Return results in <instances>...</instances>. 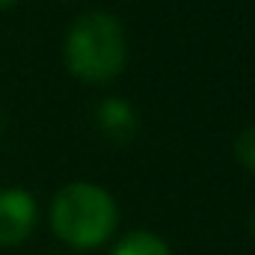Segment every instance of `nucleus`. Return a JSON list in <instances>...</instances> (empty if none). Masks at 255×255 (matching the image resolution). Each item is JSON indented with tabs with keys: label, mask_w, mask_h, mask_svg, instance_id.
<instances>
[{
	"label": "nucleus",
	"mask_w": 255,
	"mask_h": 255,
	"mask_svg": "<svg viewBox=\"0 0 255 255\" xmlns=\"http://www.w3.org/2000/svg\"><path fill=\"white\" fill-rule=\"evenodd\" d=\"M65 63L74 77L104 83L125 65V36L113 15L89 12L74 21L65 39Z\"/></svg>",
	"instance_id": "nucleus-1"
},
{
	"label": "nucleus",
	"mask_w": 255,
	"mask_h": 255,
	"mask_svg": "<svg viewBox=\"0 0 255 255\" xmlns=\"http://www.w3.org/2000/svg\"><path fill=\"white\" fill-rule=\"evenodd\" d=\"M51 226L60 241L77 250H92L110 238L116 226V205L110 193L95 184H68L51 205Z\"/></svg>",
	"instance_id": "nucleus-2"
},
{
	"label": "nucleus",
	"mask_w": 255,
	"mask_h": 255,
	"mask_svg": "<svg viewBox=\"0 0 255 255\" xmlns=\"http://www.w3.org/2000/svg\"><path fill=\"white\" fill-rule=\"evenodd\" d=\"M36 226V202L27 190H0V247L21 244Z\"/></svg>",
	"instance_id": "nucleus-3"
},
{
	"label": "nucleus",
	"mask_w": 255,
	"mask_h": 255,
	"mask_svg": "<svg viewBox=\"0 0 255 255\" xmlns=\"http://www.w3.org/2000/svg\"><path fill=\"white\" fill-rule=\"evenodd\" d=\"M95 122H98V130L110 142H116V145L130 142L133 133H136V113H133V107L128 101H122V98L101 101L98 110H95Z\"/></svg>",
	"instance_id": "nucleus-4"
},
{
	"label": "nucleus",
	"mask_w": 255,
	"mask_h": 255,
	"mask_svg": "<svg viewBox=\"0 0 255 255\" xmlns=\"http://www.w3.org/2000/svg\"><path fill=\"white\" fill-rule=\"evenodd\" d=\"M113 255H172V253L157 235H151V232H130L128 238L119 241Z\"/></svg>",
	"instance_id": "nucleus-5"
},
{
	"label": "nucleus",
	"mask_w": 255,
	"mask_h": 255,
	"mask_svg": "<svg viewBox=\"0 0 255 255\" xmlns=\"http://www.w3.org/2000/svg\"><path fill=\"white\" fill-rule=\"evenodd\" d=\"M235 154H238V160H241L247 169L255 172V128L244 130V133L235 139Z\"/></svg>",
	"instance_id": "nucleus-6"
},
{
	"label": "nucleus",
	"mask_w": 255,
	"mask_h": 255,
	"mask_svg": "<svg viewBox=\"0 0 255 255\" xmlns=\"http://www.w3.org/2000/svg\"><path fill=\"white\" fill-rule=\"evenodd\" d=\"M18 0H0V9H9V6H15Z\"/></svg>",
	"instance_id": "nucleus-7"
},
{
	"label": "nucleus",
	"mask_w": 255,
	"mask_h": 255,
	"mask_svg": "<svg viewBox=\"0 0 255 255\" xmlns=\"http://www.w3.org/2000/svg\"><path fill=\"white\" fill-rule=\"evenodd\" d=\"M250 226H253V235H255V214H253V223H250Z\"/></svg>",
	"instance_id": "nucleus-8"
}]
</instances>
